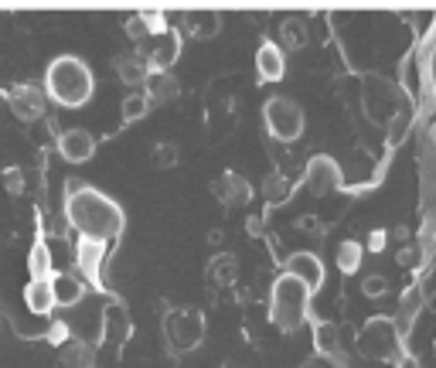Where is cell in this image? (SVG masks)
I'll return each mask as SVG.
<instances>
[{
	"instance_id": "obj_16",
	"label": "cell",
	"mask_w": 436,
	"mask_h": 368,
	"mask_svg": "<svg viewBox=\"0 0 436 368\" xmlns=\"http://www.w3.org/2000/svg\"><path fill=\"white\" fill-rule=\"evenodd\" d=\"M286 273H293L297 280H304L310 290L317 293L324 287V263H321V256L317 252H293L290 259H286Z\"/></svg>"
},
{
	"instance_id": "obj_39",
	"label": "cell",
	"mask_w": 436,
	"mask_h": 368,
	"mask_svg": "<svg viewBox=\"0 0 436 368\" xmlns=\"http://www.w3.org/2000/svg\"><path fill=\"white\" fill-rule=\"evenodd\" d=\"M433 20H436V14H433V11H426L423 18H416V31H419V35H426V31L433 28Z\"/></svg>"
},
{
	"instance_id": "obj_9",
	"label": "cell",
	"mask_w": 436,
	"mask_h": 368,
	"mask_svg": "<svg viewBox=\"0 0 436 368\" xmlns=\"http://www.w3.org/2000/svg\"><path fill=\"white\" fill-rule=\"evenodd\" d=\"M181 48H184V35L177 28H167L164 35H157L147 44H140L136 52L151 61L153 72H171V65L181 59Z\"/></svg>"
},
{
	"instance_id": "obj_21",
	"label": "cell",
	"mask_w": 436,
	"mask_h": 368,
	"mask_svg": "<svg viewBox=\"0 0 436 368\" xmlns=\"http://www.w3.org/2000/svg\"><path fill=\"white\" fill-rule=\"evenodd\" d=\"M222 31V18L215 11H194V14H184V28L181 35H191L194 41H208Z\"/></svg>"
},
{
	"instance_id": "obj_23",
	"label": "cell",
	"mask_w": 436,
	"mask_h": 368,
	"mask_svg": "<svg viewBox=\"0 0 436 368\" xmlns=\"http://www.w3.org/2000/svg\"><path fill=\"white\" fill-rule=\"evenodd\" d=\"M58 368H95V348L89 341H69L58 348Z\"/></svg>"
},
{
	"instance_id": "obj_3",
	"label": "cell",
	"mask_w": 436,
	"mask_h": 368,
	"mask_svg": "<svg viewBox=\"0 0 436 368\" xmlns=\"http://www.w3.org/2000/svg\"><path fill=\"white\" fill-rule=\"evenodd\" d=\"M310 297H314V290L304 280H297L293 273L283 270L273 280V290H269V321L283 334L300 331L310 317Z\"/></svg>"
},
{
	"instance_id": "obj_1",
	"label": "cell",
	"mask_w": 436,
	"mask_h": 368,
	"mask_svg": "<svg viewBox=\"0 0 436 368\" xmlns=\"http://www.w3.org/2000/svg\"><path fill=\"white\" fill-rule=\"evenodd\" d=\"M65 215H69V225L78 232V239H95V242H106V246L113 239H119L123 225H126L123 208L110 194H102L99 188H89V184H78V181H69Z\"/></svg>"
},
{
	"instance_id": "obj_6",
	"label": "cell",
	"mask_w": 436,
	"mask_h": 368,
	"mask_svg": "<svg viewBox=\"0 0 436 368\" xmlns=\"http://www.w3.org/2000/svg\"><path fill=\"white\" fill-rule=\"evenodd\" d=\"M358 351L372 362H392L399 355V331L392 317H368L358 331Z\"/></svg>"
},
{
	"instance_id": "obj_29",
	"label": "cell",
	"mask_w": 436,
	"mask_h": 368,
	"mask_svg": "<svg viewBox=\"0 0 436 368\" xmlns=\"http://www.w3.org/2000/svg\"><path fill=\"white\" fill-rule=\"evenodd\" d=\"M151 160H153V167H157V171H167V167H174V164H177V147H174L171 140H164V143H157V147H153Z\"/></svg>"
},
{
	"instance_id": "obj_31",
	"label": "cell",
	"mask_w": 436,
	"mask_h": 368,
	"mask_svg": "<svg viewBox=\"0 0 436 368\" xmlns=\"http://www.w3.org/2000/svg\"><path fill=\"white\" fill-rule=\"evenodd\" d=\"M426 304V297H423V290L419 287H413V290H406L402 293V304H399V314L409 321V317H416V310Z\"/></svg>"
},
{
	"instance_id": "obj_26",
	"label": "cell",
	"mask_w": 436,
	"mask_h": 368,
	"mask_svg": "<svg viewBox=\"0 0 436 368\" xmlns=\"http://www.w3.org/2000/svg\"><path fill=\"white\" fill-rule=\"evenodd\" d=\"M361 256H365V246L361 242H341L338 246V270L344 273V276H355V273L361 270Z\"/></svg>"
},
{
	"instance_id": "obj_34",
	"label": "cell",
	"mask_w": 436,
	"mask_h": 368,
	"mask_svg": "<svg viewBox=\"0 0 436 368\" xmlns=\"http://www.w3.org/2000/svg\"><path fill=\"white\" fill-rule=\"evenodd\" d=\"M126 35H130L133 41H140V44H147V41L153 38V35H151V28L143 24V18H140V14H136V18H130V20H126Z\"/></svg>"
},
{
	"instance_id": "obj_4",
	"label": "cell",
	"mask_w": 436,
	"mask_h": 368,
	"mask_svg": "<svg viewBox=\"0 0 436 368\" xmlns=\"http://www.w3.org/2000/svg\"><path fill=\"white\" fill-rule=\"evenodd\" d=\"M205 341V314L198 307H174L164 314V345L174 358L194 351Z\"/></svg>"
},
{
	"instance_id": "obj_8",
	"label": "cell",
	"mask_w": 436,
	"mask_h": 368,
	"mask_svg": "<svg viewBox=\"0 0 436 368\" xmlns=\"http://www.w3.org/2000/svg\"><path fill=\"white\" fill-rule=\"evenodd\" d=\"M304 181H307V191L317 194V198H324V194H334L344 184L341 164H338L334 157H327V154H314L310 160H307Z\"/></svg>"
},
{
	"instance_id": "obj_28",
	"label": "cell",
	"mask_w": 436,
	"mask_h": 368,
	"mask_svg": "<svg viewBox=\"0 0 436 368\" xmlns=\"http://www.w3.org/2000/svg\"><path fill=\"white\" fill-rule=\"evenodd\" d=\"M147 109H151V96L140 89V93H133V96L123 99V106H119V117H123V123H136V119L147 117Z\"/></svg>"
},
{
	"instance_id": "obj_10",
	"label": "cell",
	"mask_w": 436,
	"mask_h": 368,
	"mask_svg": "<svg viewBox=\"0 0 436 368\" xmlns=\"http://www.w3.org/2000/svg\"><path fill=\"white\" fill-rule=\"evenodd\" d=\"M48 93L38 89V85H31V82H20V85H11L7 89V106L14 109V117L24 119V123H35L48 113Z\"/></svg>"
},
{
	"instance_id": "obj_5",
	"label": "cell",
	"mask_w": 436,
	"mask_h": 368,
	"mask_svg": "<svg viewBox=\"0 0 436 368\" xmlns=\"http://www.w3.org/2000/svg\"><path fill=\"white\" fill-rule=\"evenodd\" d=\"M263 123L273 140L293 143V140L304 136L307 117H304V109H300V102H293V99H286V96H273V99H266V106H263Z\"/></svg>"
},
{
	"instance_id": "obj_12",
	"label": "cell",
	"mask_w": 436,
	"mask_h": 368,
	"mask_svg": "<svg viewBox=\"0 0 436 368\" xmlns=\"http://www.w3.org/2000/svg\"><path fill=\"white\" fill-rule=\"evenodd\" d=\"M130 334H133V321H130V314L119 307V304H110V307L102 310V348L110 351V355H119V348L130 341Z\"/></svg>"
},
{
	"instance_id": "obj_25",
	"label": "cell",
	"mask_w": 436,
	"mask_h": 368,
	"mask_svg": "<svg viewBox=\"0 0 436 368\" xmlns=\"http://www.w3.org/2000/svg\"><path fill=\"white\" fill-rule=\"evenodd\" d=\"M143 93L151 96V102H174L181 96V82L174 78V72H153L143 85Z\"/></svg>"
},
{
	"instance_id": "obj_18",
	"label": "cell",
	"mask_w": 436,
	"mask_h": 368,
	"mask_svg": "<svg viewBox=\"0 0 436 368\" xmlns=\"http://www.w3.org/2000/svg\"><path fill=\"white\" fill-rule=\"evenodd\" d=\"M256 72L263 82H280L286 76V55H283V44L276 41H263L256 48Z\"/></svg>"
},
{
	"instance_id": "obj_22",
	"label": "cell",
	"mask_w": 436,
	"mask_h": 368,
	"mask_svg": "<svg viewBox=\"0 0 436 368\" xmlns=\"http://www.w3.org/2000/svg\"><path fill=\"white\" fill-rule=\"evenodd\" d=\"M52 287H55V300L58 307H76L78 300L86 297V287L76 273H55L52 276Z\"/></svg>"
},
{
	"instance_id": "obj_38",
	"label": "cell",
	"mask_w": 436,
	"mask_h": 368,
	"mask_svg": "<svg viewBox=\"0 0 436 368\" xmlns=\"http://www.w3.org/2000/svg\"><path fill=\"white\" fill-rule=\"evenodd\" d=\"M304 368H338L327 355H314V358H307V365Z\"/></svg>"
},
{
	"instance_id": "obj_14",
	"label": "cell",
	"mask_w": 436,
	"mask_h": 368,
	"mask_svg": "<svg viewBox=\"0 0 436 368\" xmlns=\"http://www.w3.org/2000/svg\"><path fill=\"white\" fill-rule=\"evenodd\" d=\"M208 191L228 205V208H239V205H249V198H252V188H249V181L242 174H235V171H225V174H218L215 181L208 184Z\"/></svg>"
},
{
	"instance_id": "obj_11",
	"label": "cell",
	"mask_w": 436,
	"mask_h": 368,
	"mask_svg": "<svg viewBox=\"0 0 436 368\" xmlns=\"http://www.w3.org/2000/svg\"><path fill=\"white\" fill-rule=\"evenodd\" d=\"M106 242H95V239H78L76 242V270H82V280L89 287L102 290V263H106Z\"/></svg>"
},
{
	"instance_id": "obj_32",
	"label": "cell",
	"mask_w": 436,
	"mask_h": 368,
	"mask_svg": "<svg viewBox=\"0 0 436 368\" xmlns=\"http://www.w3.org/2000/svg\"><path fill=\"white\" fill-rule=\"evenodd\" d=\"M361 293H365L368 300H379V297L389 293V280L379 276V273H375V276H365V280H361Z\"/></svg>"
},
{
	"instance_id": "obj_24",
	"label": "cell",
	"mask_w": 436,
	"mask_h": 368,
	"mask_svg": "<svg viewBox=\"0 0 436 368\" xmlns=\"http://www.w3.org/2000/svg\"><path fill=\"white\" fill-rule=\"evenodd\" d=\"M28 276L31 280H52L55 276V252L48 242H35L31 246V256H28Z\"/></svg>"
},
{
	"instance_id": "obj_19",
	"label": "cell",
	"mask_w": 436,
	"mask_h": 368,
	"mask_svg": "<svg viewBox=\"0 0 436 368\" xmlns=\"http://www.w3.org/2000/svg\"><path fill=\"white\" fill-rule=\"evenodd\" d=\"M208 283L215 290H228V287H235V280H239V259L232 256V252H218V256H211L208 259Z\"/></svg>"
},
{
	"instance_id": "obj_7",
	"label": "cell",
	"mask_w": 436,
	"mask_h": 368,
	"mask_svg": "<svg viewBox=\"0 0 436 368\" xmlns=\"http://www.w3.org/2000/svg\"><path fill=\"white\" fill-rule=\"evenodd\" d=\"M402 89H399L396 82H389V78L382 76H368L365 78V113L382 123V126H389L392 117L402 113Z\"/></svg>"
},
{
	"instance_id": "obj_2",
	"label": "cell",
	"mask_w": 436,
	"mask_h": 368,
	"mask_svg": "<svg viewBox=\"0 0 436 368\" xmlns=\"http://www.w3.org/2000/svg\"><path fill=\"white\" fill-rule=\"evenodd\" d=\"M45 93L52 102L65 106V109H78L86 106L95 93L93 69L76 55H58L48 69H45Z\"/></svg>"
},
{
	"instance_id": "obj_30",
	"label": "cell",
	"mask_w": 436,
	"mask_h": 368,
	"mask_svg": "<svg viewBox=\"0 0 436 368\" xmlns=\"http://www.w3.org/2000/svg\"><path fill=\"white\" fill-rule=\"evenodd\" d=\"M409 126H413L409 109H402L399 117H392V123H389V143H392V147H399V143L406 140V133H409Z\"/></svg>"
},
{
	"instance_id": "obj_36",
	"label": "cell",
	"mask_w": 436,
	"mask_h": 368,
	"mask_svg": "<svg viewBox=\"0 0 436 368\" xmlns=\"http://www.w3.org/2000/svg\"><path fill=\"white\" fill-rule=\"evenodd\" d=\"M4 184H7V191H11V194H20V191H24V181H20V171H18V167H7V171H4Z\"/></svg>"
},
{
	"instance_id": "obj_35",
	"label": "cell",
	"mask_w": 436,
	"mask_h": 368,
	"mask_svg": "<svg viewBox=\"0 0 436 368\" xmlns=\"http://www.w3.org/2000/svg\"><path fill=\"white\" fill-rule=\"evenodd\" d=\"M286 191H290V184H283V177L269 174V181H266V198H269V201H280Z\"/></svg>"
},
{
	"instance_id": "obj_15",
	"label": "cell",
	"mask_w": 436,
	"mask_h": 368,
	"mask_svg": "<svg viewBox=\"0 0 436 368\" xmlns=\"http://www.w3.org/2000/svg\"><path fill=\"white\" fill-rule=\"evenodd\" d=\"M113 69H116V76H119V82H123V85H130L133 93H140V89L147 85V78L153 76L151 61L143 59L140 52H123V55H116Z\"/></svg>"
},
{
	"instance_id": "obj_13",
	"label": "cell",
	"mask_w": 436,
	"mask_h": 368,
	"mask_svg": "<svg viewBox=\"0 0 436 368\" xmlns=\"http://www.w3.org/2000/svg\"><path fill=\"white\" fill-rule=\"evenodd\" d=\"M58 154L69 164H86V160L95 157V136L82 126H69V130L58 133Z\"/></svg>"
},
{
	"instance_id": "obj_20",
	"label": "cell",
	"mask_w": 436,
	"mask_h": 368,
	"mask_svg": "<svg viewBox=\"0 0 436 368\" xmlns=\"http://www.w3.org/2000/svg\"><path fill=\"white\" fill-rule=\"evenodd\" d=\"M24 300H28V310L38 314V317H48V314L58 307L52 280H28V287H24Z\"/></svg>"
},
{
	"instance_id": "obj_37",
	"label": "cell",
	"mask_w": 436,
	"mask_h": 368,
	"mask_svg": "<svg viewBox=\"0 0 436 368\" xmlns=\"http://www.w3.org/2000/svg\"><path fill=\"white\" fill-rule=\"evenodd\" d=\"M385 239H389V235H385V229H372V235H368V249L382 252V249H385Z\"/></svg>"
},
{
	"instance_id": "obj_33",
	"label": "cell",
	"mask_w": 436,
	"mask_h": 368,
	"mask_svg": "<svg viewBox=\"0 0 436 368\" xmlns=\"http://www.w3.org/2000/svg\"><path fill=\"white\" fill-rule=\"evenodd\" d=\"M45 338H48V345H52V348H65V345L72 341V338H69V324H65V321H55V324L48 328V334H45Z\"/></svg>"
},
{
	"instance_id": "obj_27",
	"label": "cell",
	"mask_w": 436,
	"mask_h": 368,
	"mask_svg": "<svg viewBox=\"0 0 436 368\" xmlns=\"http://www.w3.org/2000/svg\"><path fill=\"white\" fill-rule=\"evenodd\" d=\"M280 41H283L286 48L300 52L307 41H310V35H307V24L300 18H286L283 24H280Z\"/></svg>"
},
{
	"instance_id": "obj_17",
	"label": "cell",
	"mask_w": 436,
	"mask_h": 368,
	"mask_svg": "<svg viewBox=\"0 0 436 368\" xmlns=\"http://www.w3.org/2000/svg\"><path fill=\"white\" fill-rule=\"evenodd\" d=\"M314 348L317 355H327L338 368H348V355L341 351V328L331 321H317L314 324Z\"/></svg>"
},
{
	"instance_id": "obj_40",
	"label": "cell",
	"mask_w": 436,
	"mask_h": 368,
	"mask_svg": "<svg viewBox=\"0 0 436 368\" xmlns=\"http://www.w3.org/2000/svg\"><path fill=\"white\" fill-rule=\"evenodd\" d=\"M430 307H433V310H436V293H433V297H430Z\"/></svg>"
}]
</instances>
